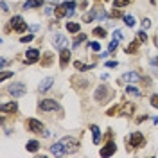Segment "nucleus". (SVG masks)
Returning a JSON list of instances; mask_svg holds the SVG:
<instances>
[{
    "label": "nucleus",
    "mask_w": 158,
    "mask_h": 158,
    "mask_svg": "<svg viewBox=\"0 0 158 158\" xmlns=\"http://www.w3.org/2000/svg\"><path fill=\"white\" fill-rule=\"evenodd\" d=\"M9 23H11V27H13L15 32H25V31L29 29V27H27V23H25V20L22 18V16H18V15H16V16H13Z\"/></svg>",
    "instance_id": "nucleus-3"
},
{
    "label": "nucleus",
    "mask_w": 158,
    "mask_h": 158,
    "mask_svg": "<svg viewBox=\"0 0 158 158\" xmlns=\"http://www.w3.org/2000/svg\"><path fill=\"white\" fill-rule=\"evenodd\" d=\"M79 149V142L74 137H65L58 140L52 148H50V153L52 155H72Z\"/></svg>",
    "instance_id": "nucleus-1"
},
{
    "label": "nucleus",
    "mask_w": 158,
    "mask_h": 158,
    "mask_svg": "<svg viewBox=\"0 0 158 158\" xmlns=\"http://www.w3.org/2000/svg\"><path fill=\"white\" fill-rule=\"evenodd\" d=\"M90 47H92V50H95V52H99L101 50V45H99V41H92V43H88Z\"/></svg>",
    "instance_id": "nucleus-33"
},
{
    "label": "nucleus",
    "mask_w": 158,
    "mask_h": 158,
    "mask_svg": "<svg viewBox=\"0 0 158 158\" xmlns=\"http://www.w3.org/2000/svg\"><path fill=\"white\" fill-rule=\"evenodd\" d=\"M106 67H110V69H115V67H117V61H108V63H106Z\"/></svg>",
    "instance_id": "nucleus-39"
},
{
    "label": "nucleus",
    "mask_w": 158,
    "mask_h": 158,
    "mask_svg": "<svg viewBox=\"0 0 158 158\" xmlns=\"http://www.w3.org/2000/svg\"><path fill=\"white\" fill-rule=\"evenodd\" d=\"M126 92H128V94H131V95H137V97H140V95H142V92H140V90H137V86H133V85L126 86Z\"/></svg>",
    "instance_id": "nucleus-24"
},
{
    "label": "nucleus",
    "mask_w": 158,
    "mask_h": 158,
    "mask_svg": "<svg viewBox=\"0 0 158 158\" xmlns=\"http://www.w3.org/2000/svg\"><path fill=\"white\" fill-rule=\"evenodd\" d=\"M137 38H138V41H142V43H144V41H148V34H146L144 31H138Z\"/></svg>",
    "instance_id": "nucleus-29"
},
{
    "label": "nucleus",
    "mask_w": 158,
    "mask_h": 158,
    "mask_svg": "<svg viewBox=\"0 0 158 158\" xmlns=\"http://www.w3.org/2000/svg\"><path fill=\"white\" fill-rule=\"evenodd\" d=\"M67 11H69V7L65 4H59L54 7V15H56V18H63V16H67Z\"/></svg>",
    "instance_id": "nucleus-14"
},
{
    "label": "nucleus",
    "mask_w": 158,
    "mask_h": 158,
    "mask_svg": "<svg viewBox=\"0 0 158 158\" xmlns=\"http://www.w3.org/2000/svg\"><path fill=\"white\" fill-rule=\"evenodd\" d=\"M31 40H32V34H27V36H22L20 41H22V43H29Z\"/></svg>",
    "instance_id": "nucleus-36"
},
{
    "label": "nucleus",
    "mask_w": 158,
    "mask_h": 158,
    "mask_svg": "<svg viewBox=\"0 0 158 158\" xmlns=\"http://www.w3.org/2000/svg\"><path fill=\"white\" fill-rule=\"evenodd\" d=\"M140 76H138L137 72H126L124 74V81H128V83H138L140 81Z\"/></svg>",
    "instance_id": "nucleus-15"
},
{
    "label": "nucleus",
    "mask_w": 158,
    "mask_h": 158,
    "mask_svg": "<svg viewBox=\"0 0 158 158\" xmlns=\"http://www.w3.org/2000/svg\"><path fill=\"white\" fill-rule=\"evenodd\" d=\"M151 106L158 108V95H151Z\"/></svg>",
    "instance_id": "nucleus-37"
},
{
    "label": "nucleus",
    "mask_w": 158,
    "mask_h": 158,
    "mask_svg": "<svg viewBox=\"0 0 158 158\" xmlns=\"http://www.w3.org/2000/svg\"><path fill=\"white\" fill-rule=\"evenodd\" d=\"M124 50H126V54H135V52L138 50V41H131Z\"/></svg>",
    "instance_id": "nucleus-22"
},
{
    "label": "nucleus",
    "mask_w": 158,
    "mask_h": 158,
    "mask_svg": "<svg viewBox=\"0 0 158 158\" xmlns=\"http://www.w3.org/2000/svg\"><path fill=\"white\" fill-rule=\"evenodd\" d=\"M153 122H155V124H156V122H158V117H155V118H153Z\"/></svg>",
    "instance_id": "nucleus-47"
},
{
    "label": "nucleus",
    "mask_w": 158,
    "mask_h": 158,
    "mask_svg": "<svg viewBox=\"0 0 158 158\" xmlns=\"http://www.w3.org/2000/svg\"><path fill=\"white\" fill-rule=\"evenodd\" d=\"M0 65H2V69H4V67L7 65V59H6V58H2V63H0Z\"/></svg>",
    "instance_id": "nucleus-43"
},
{
    "label": "nucleus",
    "mask_w": 158,
    "mask_h": 158,
    "mask_svg": "<svg viewBox=\"0 0 158 158\" xmlns=\"http://www.w3.org/2000/svg\"><path fill=\"white\" fill-rule=\"evenodd\" d=\"M92 32H94V36H97L99 40H101V38H104V36L108 34V32H106V31L102 29V27H95V29L92 31Z\"/></svg>",
    "instance_id": "nucleus-23"
},
{
    "label": "nucleus",
    "mask_w": 158,
    "mask_h": 158,
    "mask_svg": "<svg viewBox=\"0 0 158 158\" xmlns=\"http://www.w3.org/2000/svg\"><path fill=\"white\" fill-rule=\"evenodd\" d=\"M126 142H128L131 148H135V149L144 148V146H146V138H144L142 133H138V131H133V133L126 138Z\"/></svg>",
    "instance_id": "nucleus-2"
},
{
    "label": "nucleus",
    "mask_w": 158,
    "mask_h": 158,
    "mask_svg": "<svg viewBox=\"0 0 158 158\" xmlns=\"http://www.w3.org/2000/svg\"><path fill=\"white\" fill-rule=\"evenodd\" d=\"M74 67H76L79 72H86V70L94 69V65H85V63H81V61H74Z\"/></svg>",
    "instance_id": "nucleus-19"
},
{
    "label": "nucleus",
    "mask_w": 158,
    "mask_h": 158,
    "mask_svg": "<svg viewBox=\"0 0 158 158\" xmlns=\"http://www.w3.org/2000/svg\"><path fill=\"white\" fill-rule=\"evenodd\" d=\"M13 76V72H9V70H4L2 74H0V81H6L7 77H11Z\"/></svg>",
    "instance_id": "nucleus-32"
},
{
    "label": "nucleus",
    "mask_w": 158,
    "mask_h": 158,
    "mask_svg": "<svg viewBox=\"0 0 158 158\" xmlns=\"http://www.w3.org/2000/svg\"><path fill=\"white\" fill-rule=\"evenodd\" d=\"M115 151H117V146H115V142H108V144H106L104 148L101 149L99 153H101V156H111Z\"/></svg>",
    "instance_id": "nucleus-9"
},
{
    "label": "nucleus",
    "mask_w": 158,
    "mask_h": 158,
    "mask_svg": "<svg viewBox=\"0 0 158 158\" xmlns=\"http://www.w3.org/2000/svg\"><path fill=\"white\" fill-rule=\"evenodd\" d=\"M16 110H18V104H16L15 101H11V102H4V104L0 106V111H2V113H7V111L15 113Z\"/></svg>",
    "instance_id": "nucleus-12"
},
{
    "label": "nucleus",
    "mask_w": 158,
    "mask_h": 158,
    "mask_svg": "<svg viewBox=\"0 0 158 158\" xmlns=\"http://www.w3.org/2000/svg\"><path fill=\"white\" fill-rule=\"evenodd\" d=\"M111 16H113V18H120V16H124V15H120L118 11H113V13H111Z\"/></svg>",
    "instance_id": "nucleus-40"
},
{
    "label": "nucleus",
    "mask_w": 158,
    "mask_h": 158,
    "mask_svg": "<svg viewBox=\"0 0 158 158\" xmlns=\"http://www.w3.org/2000/svg\"><path fill=\"white\" fill-rule=\"evenodd\" d=\"M2 11H4V13L7 11V4H6V2H2Z\"/></svg>",
    "instance_id": "nucleus-44"
},
{
    "label": "nucleus",
    "mask_w": 158,
    "mask_h": 158,
    "mask_svg": "<svg viewBox=\"0 0 158 158\" xmlns=\"http://www.w3.org/2000/svg\"><path fill=\"white\" fill-rule=\"evenodd\" d=\"M43 58H45V61H43V67H49L50 63H52V54H50V52H45V56H43Z\"/></svg>",
    "instance_id": "nucleus-28"
},
{
    "label": "nucleus",
    "mask_w": 158,
    "mask_h": 158,
    "mask_svg": "<svg viewBox=\"0 0 158 158\" xmlns=\"http://www.w3.org/2000/svg\"><path fill=\"white\" fill-rule=\"evenodd\" d=\"M43 2L41 0H27L25 4H23V9H34V7H40Z\"/></svg>",
    "instance_id": "nucleus-18"
},
{
    "label": "nucleus",
    "mask_w": 158,
    "mask_h": 158,
    "mask_svg": "<svg viewBox=\"0 0 158 158\" xmlns=\"http://www.w3.org/2000/svg\"><path fill=\"white\" fill-rule=\"evenodd\" d=\"M146 118H148V115H142V117L137 118V122H142V120H146Z\"/></svg>",
    "instance_id": "nucleus-42"
},
{
    "label": "nucleus",
    "mask_w": 158,
    "mask_h": 158,
    "mask_svg": "<svg viewBox=\"0 0 158 158\" xmlns=\"http://www.w3.org/2000/svg\"><path fill=\"white\" fill-rule=\"evenodd\" d=\"M67 7H69V11H74V7H76V2H72V0H67V2H63Z\"/></svg>",
    "instance_id": "nucleus-34"
},
{
    "label": "nucleus",
    "mask_w": 158,
    "mask_h": 158,
    "mask_svg": "<svg viewBox=\"0 0 158 158\" xmlns=\"http://www.w3.org/2000/svg\"><path fill=\"white\" fill-rule=\"evenodd\" d=\"M9 94L13 97H22L25 94V85L23 83H13L9 86Z\"/></svg>",
    "instance_id": "nucleus-5"
},
{
    "label": "nucleus",
    "mask_w": 158,
    "mask_h": 158,
    "mask_svg": "<svg viewBox=\"0 0 158 158\" xmlns=\"http://www.w3.org/2000/svg\"><path fill=\"white\" fill-rule=\"evenodd\" d=\"M38 59H40V50L38 49H29L25 52V63H27V65L36 63Z\"/></svg>",
    "instance_id": "nucleus-6"
},
{
    "label": "nucleus",
    "mask_w": 158,
    "mask_h": 158,
    "mask_svg": "<svg viewBox=\"0 0 158 158\" xmlns=\"http://www.w3.org/2000/svg\"><path fill=\"white\" fill-rule=\"evenodd\" d=\"M108 94H110L108 88L102 85V86H99V88L95 90V95H94V97H95V101H99V102H104L106 97H108Z\"/></svg>",
    "instance_id": "nucleus-8"
},
{
    "label": "nucleus",
    "mask_w": 158,
    "mask_h": 158,
    "mask_svg": "<svg viewBox=\"0 0 158 158\" xmlns=\"http://www.w3.org/2000/svg\"><path fill=\"white\" fill-rule=\"evenodd\" d=\"M95 15H97V9H94V11H90V13H86V15L83 16V20L88 23V22H92V20L95 18Z\"/></svg>",
    "instance_id": "nucleus-26"
},
{
    "label": "nucleus",
    "mask_w": 158,
    "mask_h": 158,
    "mask_svg": "<svg viewBox=\"0 0 158 158\" xmlns=\"http://www.w3.org/2000/svg\"><path fill=\"white\" fill-rule=\"evenodd\" d=\"M122 20H124V23H126L128 27H133V25H135V18H133L131 15H124V16H122Z\"/></svg>",
    "instance_id": "nucleus-25"
},
{
    "label": "nucleus",
    "mask_w": 158,
    "mask_h": 158,
    "mask_svg": "<svg viewBox=\"0 0 158 158\" xmlns=\"http://www.w3.org/2000/svg\"><path fill=\"white\" fill-rule=\"evenodd\" d=\"M27 128H29L31 133H41L43 131V124L40 120H36V118H29L27 120Z\"/></svg>",
    "instance_id": "nucleus-7"
},
{
    "label": "nucleus",
    "mask_w": 158,
    "mask_h": 158,
    "mask_svg": "<svg viewBox=\"0 0 158 158\" xmlns=\"http://www.w3.org/2000/svg\"><path fill=\"white\" fill-rule=\"evenodd\" d=\"M52 83H54V79H52V77L43 79V81L40 83V92H47V90H50V86H52Z\"/></svg>",
    "instance_id": "nucleus-16"
},
{
    "label": "nucleus",
    "mask_w": 158,
    "mask_h": 158,
    "mask_svg": "<svg viewBox=\"0 0 158 158\" xmlns=\"http://www.w3.org/2000/svg\"><path fill=\"white\" fill-rule=\"evenodd\" d=\"M90 131H92V140H94V144L99 146V140H101V129H99V126L92 124V126H90Z\"/></svg>",
    "instance_id": "nucleus-13"
},
{
    "label": "nucleus",
    "mask_w": 158,
    "mask_h": 158,
    "mask_svg": "<svg viewBox=\"0 0 158 158\" xmlns=\"http://www.w3.org/2000/svg\"><path fill=\"white\" fill-rule=\"evenodd\" d=\"M38 110L40 111H56V110H59V104L54 99H43V101H40Z\"/></svg>",
    "instance_id": "nucleus-4"
},
{
    "label": "nucleus",
    "mask_w": 158,
    "mask_h": 158,
    "mask_svg": "<svg viewBox=\"0 0 158 158\" xmlns=\"http://www.w3.org/2000/svg\"><path fill=\"white\" fill-rule=\"evenodd\" d=\"M69 61H70V50L69 49L59 50V65H61V69H65L69 65Z\"/></svg>",
    "instance_id": "nucleus-10"
},
{
    "label": "nucleus",
    "mask_w": 158,
    "mask_h": 158,
    "mask_svg": "<svg viewBox=\"0 0 158 158\" xmlns=\"http://www.w3.org/2000/svg\"><path fill=\"white\" fill-rule=\"evenodd\" d=\"M29 29H31V31H32V32H34V31H38V29H40V27H38V25H31Z\"/></svg>",
    "instance_id": "nucleus-45"
},
{
    "label": "nucleus",
    "mask_w": 158,
    "mask_h": 158,
    "mask_svg": "<svg viewBox=\"0 0 158 158\" xmlns=\"http://www.w3.org/2000/svg\"><path fill=\"white\" fill-rule=\"evenodd\" d=\"M149 27H151V20L144 18V20H142V29H149Z\"/></svg>",
    "instance_id": "nucleus-35"
},
{
    "label": "nucleus",
    "mask_w": 158,
    "mask_h": 158,
    "mask_svg": "<svg viewBox=\"0 0 158 158\" xmlns=\"http://www.w3.org/2000/svg\"><path fill=\"white\" fill-rule=\"evenodd\" d=\"M113 38L115 40H122V32H120V31H113Z\"/></svg>",
    "instance_id": "nucleus-38"
},
{
    "label": "nucleus",
    "mask_w": 158,
    "mask_h": 158,
    "mask_svg": "<svg viewBox=\"0 0 158 158\" xmlns=\"http://www.w3.org/2000/svg\"><path fill=\"white\" fill-rule=\"evenodd\" d=\"M151 65H158V58H155V59H151Z\"/></svg>",
    "instance_id": "nucleus-46"
},
{
    "label": "nucleus",
    "mask_w": 158,
    "mask_h": 158,
    "mask_svg": "<svg viewBox=\"0 0 158 158\" xmlns=\"http://www.w3.org/2000/svg\"><path fill=\"white\" fill-rule=\"evenodd\" d=\"M86 7H88V2H86V0H85V2H81V9H86Z\"/></svg>",
    "instance_id": "nucleus-41"
},
{
    "label": "nucleus",
    "mask_w": 158,
    "mask_h": 158,
    "mask_svg": "<svg viewBox=\"0 0 158 158\" xmlns=\"http://www.w3.org/2000/svg\"><path fill=\"white\" fill-rule=\"evenodd\" d=\"M129 0H113V7H126Z\"/></svg>",
    "instance_id": "nucleus-27"
},
{
    "label": "nucleus",
    "mask_w": 158,
    "mask_h": 158,
    "mask_svg": "<svg viewBox=\"0 0 158 158\" xmlns=\"http://www.w3.org/2000/svg\"><path fill=\"white\" fill-rule=\"evenodd\" d=\"M117 45H118V40H111V43H110V47H108V50L110 52H113V50H117Z\"/></svg>",
    "instance_id": "nucleus-31"
},
{
    "label": "nucleus",
    "mask_w": 158,
    "mask_h": 158,
    "mask_svg": "<svg viewBox=\"0 0 158 158\" xmlns=\"http://www.w3.org/2000/svg\"><path fill=\"white\" fill-rule=\"evenodd\" d=\"M83 41H86V34H79L77 38L74 40V45H79V43H83Z\"/></svg>",
    "instance_id": "nucleus-30"
},
{
    "label": "nucleus",
    "mask_w": 158,
    "mask_h": 158,
    "mask_svg": "<svg viewBox=\"0 0 158 158\" xmlns=\"http://www.w3.org/2000/svg\"><path fill=\"white\" fill-rule=\"evenodd\" d=\"M25 148H27V151H31V153H36L38 148H40V142H38V140H29Z\"/></svg>",
    "instance_id": "nucleus-20"
},
{
    "label": "nucleus",
    "mask_w": 158,
    "mask_h": 158,
    "mask_svg": "<svg viewBox=\"0 0 158 158\" xmlns=\"http://www.w3.org/2000/svg\"><path fill=\"white\" fill-rule=\"evenodd\" d=\"M54 45H56V49H58V50H63V49H67L69 41H67V38H65V36L58 34V36H54Z\"/></svg>",
    "instance_id": "nucleus-11"
},
{
    "label": "nucleus",
    "mask_w": 158,
    "mask_h": 158,
    "mask_svg": "<svg viewBox=\"0 0 158 158\" xmlns=\"http://www.w3.org/2000/svg\"><path fill=\"white\" fill-rule=\"evenodd\" d=\"M79 29H81V27H79V23H76V22H69V23H67V31H70L72 34H77Z\"/></svg>",
    "instance_id": "nucleus-21"
},
{
    "label": "nucleus",
    "mask_w": 158,
    "mask_h": 158,
    "mask_svg": "<svg viewBox=\"0 0 158 158\" xmlns=\"http://www.w3.org/2000/svg\"><path fill=\"white\" fill-rule=\"evenodd\" d=\"M118 113L122 115V117H128L133 113V104H124L122 108H118Z\"/></svg>",
    "instance_id": "nucleus-17"
}]
</instances>
